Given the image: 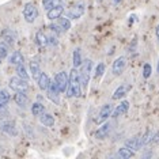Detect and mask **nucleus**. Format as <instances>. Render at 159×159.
<instances>
[{
	"mask_svg": "<svg viewBox=\"0 0 159 159\" xmlns=\"http://www.w3.org/2000/svg\"><path fill=\"white\" fill-rule=\"evenodd\" d=\"M67 97L71 98V97H76V98H80L82 97V87H80V80H79V71L78 68H72L70 78H68V86H67Z\"/></svg>",
	"mask_w": 159,
	"mask_h": 159,
	"instance_id": "1",
	"label": "nucleus"
},
{
	"mask_svg": "<svg viewBox=\"0 0 159 159\" xmlns=\"http://www.w3.org/2000/svg\"><path fill=\"white\" fill-rule=\"evenodd\" d=\"M80 67H82V71L79 72V80H80V87L83 90V93H86V90H87V87H89L91 71H93V61L90 59L84 60Z\"/></svg>",
	"mask_w": 159,
	"mask_h": 159,
	"instance_id": "2",
	"label": "nucleus"
},
{
	"mask_svg": "<svg viewBox=\"0 0 159 159\" xmlns=\"http://www.w3.org/2000/svg\"><path fill=\"white\" fill-rule=\"evenodd\" d=\"M10 89L14 90V91H25L26 93L27 91V89H29V83L26 79H22V78H19V76H14L10 79Z\"/></svg>",
	"mask_w": 159,
	"mask_h": 159,
	"instance_id": "3",
	"label": "nucleus"
},
{
	"mask_svg": "<svg viewBox=\"0 0 159 159\" xmlns=\"http://www.w3.org/2000/svg\"><path fill=\"white\" fill-rule=\"evenodd\" d=\"M37 16H38V11H37V8H35V6L33 4V3H27L23 8L25 20H26L27 23H33V22H35Z\"/></svg>",
	"mask_w": 159,
	"mask_h": 159,
	"instance_id": "4",
	"label": "nucleus"
},
{
	"mask_svg": "<svg viewBox=\"0 0 159 159\" xmlns=\"http://www.w3.org/2000/svg\"><path fill=\"white\" fill-rule=\"evenodd\" d=\"M125 67H126V59L124 56H120L113 61V64H111V72H113L114 76H120L122 72H124Z\"/></svg>",
	"mask_w": 159,
	"mask_h": 159,
	"instance_id": "5",
	"label": "nucleus"
},
{
	"mask_svg": "<svg viewBox=\"0 0 159 159\" xmlns=\"http://www.w3.org/2000/svg\"><path fill=\"white\" fill-rule=\"evenodd\" d=\"M46 91H48V98L52 101V102H55L56 105H59L60 103V99H59V97H60V90L57 89V84H56V82L55 80H50L49 83V87L46 89Z\"/></svg>",
	"mask_w": 159,
	"mask_h": 159,
	"instance_id": "6",
	"label": "nucleus"
},
{
	"mask_svg": "<svg viewBox=\"0 0 159 159\" xmlns=\"http://www.w3.org/2000/svg\"><path fill=\"white\" fill-rule=\"evenodd\" d=\"M55 82L57 84V89L60 90V93H66L67 86H68V75H67V72H64V71L57 72L56 76H55Z\"/></svg>",
	"mask_w": 159,
	"mask_h": 159,
	"instance_id": "7",
	"label": "nucleus"
},
{
	"mask_svg": "<svg viewBox=\"0 0 159 159\" xmlns=\"http://www.w3.org/2000/svg\"><path fill=\"white\" fill-rule=\"evenodd\" d=\"M111 113H113V107H111V105L110 103L103 105V106L101 107V110H99V113H98V117H97L95 122H98V124H102V122H105L107 118L110 117Z\"/></svg>",
	"mask_w": 159,
	"mask_h": 159,
	"instance_id": "8",
	"label": "nucleus"
},
{
	"mask_svg": "<svg viewBox=\"0 0 159 159\" xmlns=\"http://www.w3.org/2000/svg\"><path fill=\"white\" fill-rule=\"evenodd\" d=\"M111 122H109V121H105V122H102V125L99 126L98 129L95 131V133H94V136L97 137V139H105V137H107L109 136V133H110V131H111Z\"/></svg>",
	"mask_w": 159,
	"mask_h": 159,
	"instance_id": "9",
	"label": "nucleus"
},
{
	"mask_svg": "<svg viewBox=\"0 0 159 159\" xmlns=\"http://www.w3.org/2000/svg\"><path fill=\"white\" fill-rule=\"evenodd\" d=\"M83 14H84V3H76L70 11L67 12V18H72V19H79Z\"/></svg>",
	"mask_w": 159,
	"mask_h": 159,
	"instance_id": "10",
	"label": "nucleus"
},
{
	"mask_svg": "<svg viewBox=\"0 0 159 159\" xmlns=\"http://www.w3.org/2000/svg\"><path fill=\"white\" fill-rule=\"evenodd\" d=\"M63 12H64V7H63V4H61V6H57V7H53V8L48 10V12H46V18H48L49 20L59 19V18L63 15Z\"/></svg>",
	"mask_w": 159,
	"mask_h": 159,
	"instance_id": "11",
	"label": "nucleus"
},
{
	"mask_svg": "<svg viewBox=\"0 0 159 159\" xmlns=\"http://www.w3.org/2000/svg\"><path fill=\"white\" fill-rule=\"evenodd\" d=\"M128 110H129V102L128 101H122L120 105H117V107L113 110L111 116H113V117H120V116L128 113Z\"/></svg>",
	"mask_w": 159,
	"mask_h": 159,
	"instance_id": "12",
	"label": "nucleus"
},
{
	"mask_svg": "<svg viewBox=\"0 0 159 159\" xmlns=\"http://www.w3.org/2000/svg\"><path fill=\"white\" fill-rule=\"evenodd\" d=\"M131 90V84H121L114 90L113 93V99H122L126 95V93Z\"/></svg>",
	"mask_w": 159,
	"mask_h": 159,
	"instance_id": "13",
	"label": "nucleus"
},
{
	"mask_svg": "<svg viewBox=\"0 0 159 159\" xmlns=\"http://www.w3.org/2000/svg\"><path fill=\"white\" fill-rule=\"evenodd\" d=\"M0 129H2L3 132H6V133H8V135H11V136H15L16 135V128H15V124L11 121H3V122H0Z\"/></svg>",
	"mask_w": 159,
	"mask_h": 159,
	"instance_id": "14",
	"label": "nucleus"
},
{
	"mask_svg": "<svg viewBox=\"0 0 159 159\" xmlns=\"http://www.w3.org/2000/svg\"><path fill=\"white\" fill-rule=\"evenodd\" d=\"M125 147H128V148H131L132 151H137V150H140V148L143 147V144H142V140H140V137H131V139H128V140H125Z\"/></svg>",
	"mask_w": 159,
	"mask_h": 159,
	"instance_id": "15",
	"label": "nucleus"
},
{
	"mask_svg": "<svg viewBox=\"0 0 159 159\" xmlns=\"http://www.w3.org/2000/svg\"><path fill=\"white\" fill-rule=\"evenodd\" d=\"M14 99H15L18 106H20V107H26L29 103V98L25 91H16V94L14 95Z\"/></svg>",
	"mask_w": 159,
	"mask_h": 159,
	"instance_id": "16",
	"label": "nucleus"
},
{
	"mask_svg": "<svg viewBox=\"0 0 159 159\" xmlns=\"http://www.w3.org/2000/svg\"><path fill=\"white\" fill-rule=\"evenodd\" d=\"M37 83H38V87H39V90H42V91H46V89L49 87L50 79H49V76L45 74V72H41L39 78L37 79Z\"/></svg>",
	"mask_w": 159,
	"mask_h": 159,
	"instance_id": "17",
	"label": "nucleus"
},
{
	"mask_svg": "<svg viewBox=\"0 0 159 159\" xmlns=\"http://www.w3.org/2000/svg\"><path fill=\"white\" fill-rule=\"evenodd\" d=\"M39 121H41L42 125L48 126V128H50V126L55 125V117H53L50 113H45V111L39 116Z\"/></svg>",
	"mask_w": 159,
	"mask_h": 159,
	"instance_id": "18",
	"label": "nucleus"
},
{
	"mask_svg": "<svg viewBox=\"0 0 159 159\" xmlns=\"http://www.w3.org/2000/svg\"><path fill=\"white\" fill-rule=\"evenodd\" d=\"M117 157H120L122 159H129V158H132V157H135V151H132L131 148H128V147H121V148H118V151H117Z\"/></svg>",
	"mask_w": 159,
	"mask_h": 159,
	"instance_id": "19",
	"label": "nucleus"
},
{
	"mask_svg": "<svg viewBox=\"0 0 159 159\" xmlns=\"http://www.w3.org/2000/svg\"><path fill=\"white\" fill-rule=\"evenodd\" d=\"M83 63V59H82V55H80V49L76 48L72 53V66L75 68H79Z\"/></svg>",
	"mask_w": 159,
	"mask_h": 159,
	"instance_id": "20",
	"label": "nucleus"
},
{
	"mask_svg": "<svg viewBox=\"0 0 159 159\" xmlns=\"http://www.w3.org/2000/svg\"><path fill=\"white\" fill-rule=\"evenodd\" d=\"M23 56H22V53L19 52V50H15V52L12 53L11 56H10V63L14 64V66H19V64H23Z\"/></svg>",
	"mask_w": 159,
	"mask_h": 159,
	"instance_id": "21",
	"label": "nucleus"
},
{
	"mask_svg": "<svg viewBox=\"0 0 159 159\" xmlns=\"http://www.w3.org/2000/svg\"><path fill=\"white\" fill-rule=\"evenodd\" d=\"M30 72H31V76H33V79H37L39 78V75H41V68H39V64L37 63V61H30Z\"/></svg>",
	"mask_w": 159,
	"mask_h": 159,
	"instance_id": "22",
	"label": "nucleus"
},
{
	"mask_svg": "<svg viewBox=\"0 0 159 159\" xmlns=\"http://www.w3.org/2000/svg\"><path fill=\"white\" fill-rule=\"evenodd\" d=\"M3 39H4V42L7 45H14V42H15V34L7 29V30L3 31Z\"/></svg>",
	"mask_w": 159,
	"mask_h": 159,
	"instance_id": "23",
	"label": "nucleus"
},
{
	"mask_svg": "<svg viewBox=\"0 0 159 159\" xmlns=\"http://www.w3.org/2000/svg\"><path fill=\"white\" fill-rule=\"evenodd\" d=\"M63 4V0H42V7L48 11V10L53 8V7L61 6Z\"/></svg>",
	"mask_w": 159,
	"mask_h": 159,
	"instance_id": "24",
	"label": "nucleus"
},
{
	"mask_svg": "<svg viewBox=\"0 0 159 159\" xmlns=\"http://www.w3.org/2000/svg\"><path fill=\"white\" fill-rule=\"evenodd\" d=\"M35 42H37L38 46H41V48H44V46L48 45V37L42 33V31H38L37 34H35Z\"/></svg>",
	"mask_w": 159,
	"mask_h": 159,
	"instance_id": "25",
	"label": "nucleus"
},
{
	"mask_svg": "<svg viewBox=\"0 0 159 159\" xmlns=\"http://www.w3.org/2000/svg\"><path fill=\"white\" fill-rule=\"evenodd\" d=\"M45 111V106L42 103H39V102H35V103H33L31 105V114L33 116H41L42 113Z\"/></svg>",
	"mask_w": 159,
	"mask_h": 159,
	"instance_id": "26",
	"label": "nucleus"
},
{
	"mask_svg": "<svg viewBox=\"0 0 159 159\" xmlns=\"http://www.w3.org/2000/svg\"><path fill=\"white\" fill-rule=\"evenodd\" d=\"M16 72H18V76L19 78L29 80V72L26 70V67H25V64H19V66H16Z\"/></svg>",
	"mask_w": 159,
	"mask_h": 159,
	"instance_id": "27",
	"label": "nucleus"
},
{
	"mask_svg": "<svg viewBox=\"0 0 159 159\" xmlns=\"http://www.w3.org/2000/svg\"><path fill=\"white\" fill-rule=\"evenodd\" d=\"M59 25L61 26V29H63L64 31H68L71 29V20H70V18H63V16H60L59 18Z\"/></svg>",
	"mask_w": 159,
	"mask_h": 159,
	"instance_id": "28",
	"label": "nucleus"
},
{
	"mask_svg": "<svg viewBox=\"0 0 159 159\" xmlns=\"http://www.w3.org/2000/svg\"><path fill=\"white\" fill-rule=\"evenodd\" d=\"M151 74H152V67H151L150 63H146L143 66V76L146 79H148L151 76Z\"/></svg>",
	"mask_w": 159,
	"mask_h": 159,
	"instance_id": "29",
	"label": "nucleus"
},
{
	"mask_svg": "<svg viewBox=\"0 0 159 159\" xmlns=\"http://www.w3.org/2000/svg\"><path fill=\"white\" fill-rule=\"evenodd\" d=\"M8 45L6 44V42H0V57L2 59H4V57L8 56Z\"/></svg>",
	"mask_w": 159,
	"mask_h": 159,
	"instance_id": "30",
	"label": "nucleus"
},
{
	"mask_svg": "<svg viewBox=\"0 0 159 159\" xmlns=\"http://www.w3.org/2000/svg\"><path fill=\"white\" fill-rule=\"evenodd\" d=\"M152 136H154L152 132H151V131H147L146 135H144L142 139H140V140H142V144H143V146H146V144L151 143V140H152Z\"/></svg>",
	"mask_w": 159,
	"mask_h": 159,
	"instance_id": "31",
	"label": "nucleus"
},
{
	"mask_svg": "<svg viewBox=\"0 0 159 159\" xmlns=\"http://www.w3.org/2000/svg\"><path fill=\"white\" fill-rule=\"evenodd\" d=\"M105 64L103 63H99L98 66H97V68H95V78H101L102 75L105 74Z\"/></svg>",
	"mask_w": 159,
	"mask_h": 159,
	"instance_id": "32",
	"label": "nucleus"
},
{
	"mask_svg": "<svg viewBox=\"0 0 159 159\" xmlns=\"http://www.w3.org/2000/svg\"><path fill=\"white\" fill-rule=\"evenodd\" d=\"M10 98H11V97H10V94H8L7 90H0V101H2V102L8 103Z\"/></svg>",
	"mask_w": 159,
	"mask_h": 159,
	"instance_id": "33",
	"label": "nucleus"
},
{
	"mask_svg": "<svg viewBox=\"0 0 159 159\" xmlns=\"http://www.w3.org/2000/svg\"><path fill=\"white\" fill-rule=\"evenodd\" d=\"M49 29H50V30H52V31H55V33H57V34H61V33H63V29H61V26H60V25L59 23H57V25H55V23H52V25H50V26H49Z\"/></svg>",
	"mask_w": 159,
	"mask_h": 159,
	"instance_id": "34",
	"label": "nucleus"
},
{
	"mask_svg": "<svg viewBox=\"0 0 159 159\" xmlns=\"http://www.w3.org/2000/svg\"><path fill=\"white\" fill-rule=\"evenodd\" d=\"M48 45H57V39L56 37H48Z\"/></svg>",
	"mask_w": 159,
	"mask_h": 159,
	"instance_id": "35",
	"label": "nucleus"
},
{
	"mask_svg": "<svg viewBox=\"0 0 159 159\" xmlns=\"http://www.w3.org/2000/svg\"><path fill=\"white\" fill-rule=\"evenodd\" d=\"M158 142H159V132L155 136H152V140H151V143H158Z\"/></svg>",
	"mask_w": 159,
	"mask_h": 159,
	"instance_id": "36",
	"label": "nucleus"
},
{
	"mask_svg": "<svg viewBox=\"0 0 159 159\" xmlns=\"http://www.w3.org/2000/svg\"><path fill=\"white\" fill-rule=\"evenodd\" d=\"M155 34H157V39H158V42H159V25L157 26V29H155Z\"/></svg>",
	"mask_w": 159,
	"mask_h": 159,
	"instance_id": "37",
	"label": "nucleus"
},
{
	"mask_svg": "<svg viewBox=\"0 0 159 159\" xmlns=\"http://www.w3.org/2000/svg\"><path fill=\"white\" fill-rule=\"evenodd\" d=\"M6 105L7 103H4V102H2V101H0V110H4L6 109Z\"/></svg>",
	"mask_w": 159,
	"mask_h": 159,
	"instance_id": "38",
	"label": "nucleus"
},
{
	"mask_svg": "<svg viewBox=\"0 0 159 159\" xmlns=\"http://www.w3.org/2000/svg\"><path fill=\"white\" fill-rule=\"evenodd\" d=\"M121 0H114V4H120Z\"/></svg>",
	"mask_w": 159,
	"mask_h": 159,
	"instance_id": "39",
	"label": "nucleus"
},
{
	"mask_svg": "<svg viewBox=\"0 0 159 159\" xmlns=\"http://www.w3.org/2000/svg\"><path fill=\"white\" fill-rule=\"evenodd\" d=\"M157 71H158V74H159V60H158V66H157Z\"/></svg>",
	"mask_w": 159,
	"mask_h": 159,
	"instance_id": "40",
	"label": "nucleus"
},
{
	"mask_svg": "<svg viewBox=\"0 0 159 159\" xmlns=\"http://www.w3.org/2000/svg\"><path fill=\"white\" fill-rule=\"evenodd\" d=\"M0 64H2V57H0Z\"/></svg>",
	"mask_w": 159,
	"mask_h": 159,
	"instance_id": "41",
	"label": "nucleus"
}]
</instances>
